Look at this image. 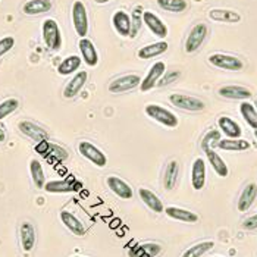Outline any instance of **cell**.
Here are the masks:
<instances>
[{
    "label": "cell",
    "mask_w": 257,
    "mask_h": 257,
    "mask_svg": "<svg viewBox=\"0 0 257 257\" xmlns=\"http://www.w3.org/2000/svg\"><path fill=\"white\" fill-rule=\"evenodd\" d=\"M112 24L119 36L131 37V17L125 11H116L112 18Z\"/></svg>",
    "instance_id": "obj_18"
},
{
    "label": "cell",
    "mask_w": 257,
    "mask_h": 257,
    "mask_svg": "<svg viewBox=\"0 0 257 257\" xmlns=\"http://www.w3.org/2000/svg\"><path fill=\"white\" fill-rule=\"evenodd\" d=\"M160 251H162V247H160L159 244L149 242V244L140 245L139 248H136V250L131 251L130 254L133 257H156Z\"/></svg>",
    "instance_id": "obj_35"
},
{
    "label": "cell",
    "mask_w": 257,
    "mask_h": 257,
    "mask_svg": "<svg viewBox=\"0 0 257 257\" xmlns=\"http://www.w3.org/2000/svg\"><path fill=\"white\" fill-rule=\"evenodd\" d=\"M140 17H143L141 8H136L131 18V37H136L140 30Z\"/></svg>",
    "instance_id": "obj_41"
},
{
    "label": "cell",
    "mask_w": 257,
    "mask_h": 257,
    "mask_svg": "<svg viewBox=\"0 0 257 257\" xmlns=\"http://www.w3.org/2000/svg\"><path fill=\"white\" fill-rule=\"evenodd\" d=\"M219 149L226 152H245L250 149V143L244 139H225L218 143Z\"/></svg>",
    "instance_id": "obj_29"
},
{
    "label": "cell",
    "mask_w": 257,
    "mask_h": 257,
    "mask_svg": "<svg viewBox=\"0 0 257 257\" xmlns=\"http://www.w3.org/2000/svg\"><path fill=\"white\" fill-rule=\"evenodd\" d=\"M44 190L47 193H55V194H59V193H71V191H77V185L71 181V179H65V181H50V182H46L44 184Z\"/></svg>",
    "instance_id": "obj_28"
},
{
    "label": "cell",
    "mask_w": 257,
    "mask_h": 257,
    "mask_svg": "<svg viewBox=\"0 0 257 257\" xmlns=\"http://www.w3.org/2000/svg\"><path fill=\"white\" fill-rule=\"evenodd\" d=\"M165 72H166V65H165V62H156V63H153V66L149 69V72H147L146 78L141 79L140 90H141L143 93L150 91L153 87H156V85H158L159 81H160V78L163 77V74H165Z\"/></svg>",
    "instance_id": "obj_9"
},
{
    "label": "cell",
    "mask_w": 257,
    "mask_h": 257,
    "mask_svg": "<svg viewBox=\"0 0 257 257\" xmlns=\"http://www.w3.org/2000/svg\"><path fill=\"white\" fill-rule=\"evenodd\" d=\"M169 101L172 103V106L187 112H201L206 107V103L203 100L188 94H171Z\"/></svg>",
    "instance_id": "obj_4"
},
{
    "label": "cell",
    "mask_w": 257,
    "mask_h": 257,
    "mask_svg": "<svg viewBox=\"0 0 257 257\" xmlns=\"http://www.w3.org/2000/svg\"><path fill=\"white\" fill-rule=\"evenodd\" d=\"M47 155H52V156L55 158V160H58V162H63V160L68 159V152H66L63 147L58 146V144H50V146H49ZM47 155H46V156H47Z\"/></svg>",
    "instance_id": "obj_39"
},
{
    "label": "cell",
    "mask_w": 257,
    "mask_h": 257,
    "mask_svg": "<svg viewBox=\"0 0 257 257\" xmlns=\"http://www.w3.org/2000/svg\"><path fill=\"white\" fill-rule=\"evenodd\" d=\"M191 184H193V188L197 190V191L204 188V184H206V163L201 158H197L193 163Z\"/></svg>",
    "instance_id": "obj_19"
},
{
    "label": "cell",
    "mask_w": 257,
    "mask_h": 257,
    "mask_svg": "<svg viewBox=\"0 0 257 257\" xmlns=\"http://www.w3.org/2000/svg\"><path fill=\"white\" fill-rule=\"evenodd\" d=\"M218 94L223 99L247 100L253 96L251 90L242 85H223L218 90Z\"/></svg>",
    "instance_id": "obj_12"
},
{
    "label": "cell",
    "mask_w": 257,
    "mask_h": 257,
    "mask_svg": "<svg viewBox=\"0 0 257 257\" xmlns=\"http://www.w3.org/2000/svg\"><path fill=\"white\" fill-rule=\"evenodd\" d=\"M146 115L153 120H156L158 123L166 126V128H177L178 126V118L175 113H172L171 110H168L163 106L159 104H147L144 109Z\"/></svg>",
    "instance_id": "obj_1"
},
{
    "label": "cell",
    "mask_w": 257,
    "mask_h": 257,
    "mask_svg": "<svg viewBox=\"0 0 257 257\" xmlns=\"http://www.w3.org/2000/svg\"><path fill=\"white\" fill-rule=\"evenodd\" d=\"M163 212L169 218L179 220V222H184V223H196L198 220V216L194 212L187 210V209H181V207H175V206H169Z\"/></svg>",
    "instance_id": "obj_22"
},
{
    "label": "cell",
    "mask_w": 257,
    "mask_h": 257,
    "mask_svg": "<svg viewBox=\"0 0 257 257\" xmlns=\"http://www.w3.org/2000/svg\"><path fill=\"white\" fill-rule=\"evenodd\" d=\"M78 47L81 50L82 59L88 66H96L99 63V55H97V50H96L91 40L87 39V37L81 39L78 41Z\"/></svg>",
    "instance_id": "obj_15"
},
{
    "label": "cell",
    "mask_w": 257,
    "mask_h": 257,
    "mask_svg": "<svg viewBox=\"0 0 257 257\" xmlns=\"http://www.w3.org/2000/svg\"><path fill=\"white\" fill-rule=\"evenodd\" d=\"M6 140V134H5V131L2 130V126H0V143H3Z\"/></svg>",
    "instance_id": "obj_45"
},
{
    "label": "cell",
    "mask_w": 257,
    "mask_h": 257,
    "mask_svg": "<svg viewBox=\"0 0 257 257\" xmlns=\"http://www.w3.org/2000/svg\"><path fill=\"white\" fill-rule=\"evenodd\" d=\"M257 197V185L254 182H250L245 185V188L242 190L239 200H238V210L239 212H247L251 204L254 203Z\"/></svg>",
    "instance_id": "obj_20"
},
{
    "label": "cell",
    "mask_w": 257,
    "mask_h": 257,
    "mask_svg": "<svg viewBox=\"0 0 257 257\" xmlns=\"http://www.w3.org/2000/svg\"><path fill=\"white\" fill-rule=\"evenodd\" d=\"M15 46V39L12 36H6L3 39H0V58L5 56L8 52H11Z\"/></svg>",
    "instance_id": "obj_40"
},
{
    "label": "cell",
    "mask_w": 257,
    "mask_h": 257,
    "mask_svg": "<svg viewBox=\"0 0 257 257\" xmlns=\"http://www.w3.org/2000/svg\"><path fill=\"white\" fill-rule=\"evenodd\" d=\"M206 37H207V27H206V24H196L191 28L188 37L185 40V46H184L185 52L187 53L197 52L198 49H200V46L203 44V41L206 40Z\"/></svg>",
    "instance_id": "obj_8"
},
{
    "label": "cell",
    "mask_w": 257,
    "mask_h": 257,
    "mask_svg": "<svg viewBox=\"0 0 257 257\" xmlns=\"http://www.w3.org/2000/svg\"><path fill=\"white\" fill-rule=\"evenodd\" d=\"M30 174H31V179L34 182V185L41 190L44 188V184H46V177H44V171H43V166L37 159H33L30 162Z\"/></svg>",
    "instance_id": "obj_32"
},
{
    "label": "cell",
    "mask_w": 257,
    "mask_h": 257,
    "mask_svg": "<svg viewBox=\"0 0 257 257\" xmlns=\"http://www.w3.org/2000/svg\"><path fill=\"white\" fill-rule=\"evenodd\" d=\"M209 63L216 66L219 69H225V71H241L244 68L242 60L238 59L237 56H231V55H225V53H213L209 56Z\"/></svg>",
    "instance_id": "obj_6"
},
{
    "label": "cell",
    "mask_w": 257,
    "mask_h": 257,
    "mask_svg": "<svg viewBox=\"0 0 257 257\" xmlns=\"http://www.w3.org/2000/svg\"><path fill=\"white\" fill-rule=\"evenodd\" d=\"M96 3H99V5H103V3H107V2H110V0H94Z\"/></svg>",
    "instance_id": "obj_46"
},
{
    "label": "cell",
    "mask_w": 257,
    "mask_h": 257,
    "mask_svg": "<svg viewBox=\"0 0 257 257\" xmlns=\"http://www.w3.org/2000/svg\"><path fill=\"white\" fill-rule=\"evenodd\" d=\"M158 5L160 6V9L175 14L184 12L188 6L185 0H158Z\"/></svg>",
    "instance_id": "obj_36"
},
{
    "label": "cell",
    "mask_w": 257,
    "mask_h": 257,
    "mask_svg": "<svg viewBox=\"0 0 257 257\" xmlns=\"http://www.w3.org/2000/svg\"><path fill=\"white\" fill-rule=\"evenodd\" d=\"M106 184L107 187L122 200H131L134 196V191L133 188L123 181V179L118 178V177H107L106 179Z\"/></svg>",
    "instance_id": "obj_14"
},
{
    "label": "cell",
    "mask_w": 257,
    "mask_h": 257,
    "mask_svg": "<svg viewBox=\"0 0 257 257\" xmlns=\"http://www.w3.org/2000/svg\"><path fill=\"white\" fill-rule=\"evenodd\" d=\"M78 152L81 153V156H84L87 160H90L91 163H94L99 168H104L107 165L106 155L100 150L99 147L91 144L90 141H79Z\"/></svg>",
    "instance_id": "obj_5"
},
{
    "label": "cell",
    "mask_w": 257,
    "mask_h": 257,
    "mask_svg": "<svg viewBox=\"0 0 257 257\" xmlns=\"http://www.w3.org/2000/svg\"><path fill=\"white\" fill-rule=\"evenodd\" d=\"M209 18L212 21H216V22L238 24L241 21V15L231 9H212V11H209Z\"/></svg>",
    "instance_id": "obj_26"
},
{
    "label": "cell",
    "mask_w": 257,
    "mask_h": 257,
    "mask_svg": "<svg viewBox=\"0 0 257 257\" xmlns=\"http://www.w3.org/2000/svg\"><path fill=\"white\" fill-rule=\"evenodd\" d=\"M179 75H181V74H179V71H172V72H168V74L165 72V74H163V77L160 78L162 82H159V84H160V85H168V84L174 82L175 79H178Z\"/></svg>",
    "instance_id": "obj_42"
},
{
    "label": "cell",
    "mask_w": 257,
    "mask_h": 257,
    "mask_svg": "<svg viewBox=\"0 0 257 257\" xmlns=\"http://www.w3.org/2000/svg\"><path fill=\"white\" fill-rule=\"evenodd\" d=\"M213 247H215L213 241H203V242H198L196 245L190 247L188 250H185L182 257H201L204 256L207 251H210Z\"/></svg>",
    "instance_id": "obj_34"
},
{
    "label": "cell",
    "mask_w": 257,
    "mask_h": 257,
    "mask_svg": "<svg viewBox=\"0 0 257 257\" xmlns=\"http://www.w3.org/2000/svg\"><path fill=\"white\" fill-rule=\"evenodd\" d=\"M72 22H74V28L75 33L78 34V37L84 39L88 34V15H87V9L85 5L77 0L72 5Z\"/></svg>",
    "instance_id": "obj_3"
},
{
    "label": "cell",
    "mask_w": 257,
    "mask_h": 257,
    "mask_svg": "<svg viewBox=\"0 0 257 257\" xmlns=\"http://www.w3.org/2000/svg\"><path fill=\"white\" fill-rule=\"evenodd\" d=\"M242 228L247 229V231H253L257 229V215H253L250 218H247L242 222Z\"/></svg>",
    "instance_id": "obj_43"
},
{
    "label": "cell",
    "mask_w": 257,
    "mask_h": 257,
    "mask_svg": "<svg viewBox=\"0 0 257 257\" xmlns=\"http://www.w3.org/2000/svg\"><path fill=\"white\" fill-rule=\"evenodd\" d=\"M49 146H50V143L47 141V140H44V141H40L39 144L36 146V150L39 152L40 155H47V152H49Z\"/></svg>",
    "instance_id": "obj_44"
},
{
    "label": "cell",
    "mask_w": 257,
    "mask_h": 257,
    "mask_svg": "<svg viewBox=\"0 0 257 257\" xmlns=\"http://www.w3.org/2000/svg\"><path fill=\"white\" fill-rule=\"evenodd\" d=\"M139 196L140 198L143 200V203H144L152 212H155V213H162V212L165 210L162 200H160L153 191H150L149 188H140Z\"/></svg>",
    "instance_id": "obj_24"
},
{
    "label": "cell",
    "mask_w": 257,
    "mask_h": 257,
    "mask_svg": "<svg viewBox=\"0 0 257 257\" xmlns=\"http://www.w3.org/2000/svg\"><path fill=\"white\" fill-rule=\"evenodd\" d=\"M81 58L78 56H75V55H72V56H68L66 59H63L59 63V66H58V72H59V75H63V77H66V75H71V74H74V72H77L79 69V66H81Z\"/></svg>",
    "instance_id": "obj_31"
},
{
    "label": "cell",
    "mask_w": 257,
    "mask_h": 257,
    "mask_svg": "<svg viewBox=\"0 0 257 257\" xmlns=\"http://www.w3.org/2000/svg\"><path fill=\"white\" fill-rule=\"evenodd\" d=\"M60 220L72 234H75L78 237H82L85 234V228H84L82 222L75 215H72L71 212H66V210L60 212Z\"/></svg>",
    "instance_id": "obj_25"
},
{
    "label": "cell",
    "mask_w": 257,
    "mask_h": 257,
    "mask_svg": "<svg viewBox=\"0 0 257 257\" xmlns=\"http://www.w3.org/2000/svg\"><path fill=\"white\" fill-rule=\"evenodd\" d=\"M53 8L52 0H28L22 6V12L30 17H36L49 12Z\"/></svg>",
    "instance_id": "obj_17"
},
{
    "label": "cell",
    "mask_w": 257,
    "mask_h": 257,
    "mask_svg": "<svg viewBox=\"0 0 257 257\" xmlns=\"http://www.w3.org/2000/svg\"><path fill=\"white\" fill-rule=\"evenodd\" d=\"M204 153H206V156H207L209 163L212 165L213 171L218 174L219 177H222V178L228 177V174H229V169H228V166H226L225 160L220 158L218 153L213 150V149H207V150H204Z\"/></svg>",
    "instance_id": "obj_27"
},
{
    "label": "cell",
    "mask_w": 257,
    "mask_h": 257,
    "mask_svg": "<svg viewBox=\"0 0 257 257\" xmlns=\"http://www.w3.org/2000/svg\"><path fill=\"white\" fill-rule=\"evenodd\" d=\"M41 33H43L44 44L50 50H59L62 47V33H60V28L56 21L52 18L44 20L43 27H41Z\"/></svg>",
    "instance_id": "obj_2"
},
{
    "label": "cell",
    "mask_w": 257,
    "mask_h": 257,
    "mask_svg": "<svg viewBox=\"0 0 257 257\" xmlns=\"http://www.w3.org/2000/svg\"><path fill=\"white\" fill-rule=\"evenodd\" d=\"M219 130L228 137V139H241L242 130L238 125L234 119H231L229 116H220L218 119Z\"/></svg>",
    "instance_id": "obj_21"
},
{
    "label": "cell",
    "mask_w": 257,
    "mask_h": 257,
    "mask_svg": "<svg viewBox=\"0 0 257 257\" xmlns=\"http://www.w3.org/2000/svg\"><path fill=\"white\" fill-rule=\"evenodd\" d=\"M239 112L242 115L244 120L253 128V130H257V110L254 107V104L248 103V101H242L239 104Z\"/></svg>",
    "instance_id": "obj_33"
},
{
    "label": "cell",
    "mask_w": 257,
    "mask_h": 257,
    "mask_svg": "<svg viewBox=\"0 0 257 257\" xmlns=\"http://www.w3.org/2000/svg\"><path fill=\"white\" fill-rule=\"evenodd\" d=\"M20 107V100L18 99H6L0 103V120L14 113Z\"/></svg>",
    "instance_id": "obj_37"
},
{
    "label": "cell",
    "mask_w": 257,
    "mask_h": 257,
    "mask_svg": "<svg viewBox=\"0 0 257 257\" xmlns=\"http://www.w3.org/2000/svg\"><path fill=\"white\" fill-rule=\"evenodd\" d=\"M168 43L160 40L158 43H153V44H149V46H144L139 50V58L140 59H153V58H158L160 55H163L166 50H168Z\"/></svg>",
    "instance_id": "obj_23"
},
{
    "label": "cell",
    "mask_w": 257,
    "mask_h": 257,
    "mask_svg": "<svg viewBox=\"0 0 257 257\" xmlns=\"http://www.w3.org/2000/svg\"><path fill=\"white\" fill-rule=\"evenodd\" d=\"M21 244L24 251H31L36 245V229L31 222H22L20 226Z\"/></svg>",
    "instance_id": "obj_16"
},
{
    "label": "cell",
    "mask_w": 257,
    "mask_h": 257,
    "mask_svg": "<svg viewBox=\"0 0 257 257\" xmlns=\"http://www.w3.org/2000/svg\"><path fill=\"white\" fill-rule=\"evenodd\" d=\"M18 130L25 137L34 140L37 143L44 141L49 137V134H47V131L44 128H41L40 125H37L36 122H31V120H21L18 123Z\"/></svg>",
    "instance_id": "obj_11"
},
{
    "label": "cell",
    "mask_w": 257,
    "mask_h": 257,
    "mask_svg": "<svg viewBox=\"0 0 257 257\" xmlns=\"http://www.w3.org/2000/svg\"><path fill=\"white\" fill-rule=\"evenodd\" d=\"M179 174V165L177 160H171L165 169V175H163V187L166 190H172L177 184Z\"/></svg>",
    "instance_id": "obj_30"
},
{
    "label": "cell",
    "mask_w": 257,
    "mask_h": 257,
    "mask_svg": "<svg viewBox=\"0 0 257 257\" xmlns=\"http://www.w3.org/2000/svg\"><path fill=\"white\" fill-rule=\"evenodd\" d=\"M87 79H88L87 71H78V72L71 78V81L66 84V87H65V90H63V97H65V99H72V97H75L79 91L82 90V87L85 85Z\"/></svg>",
    "instance_id": "obj_13"
},
{
    "label": "cell",
    "mask_w": 257,
    "mask_h": 257,
    "mask_svg": "<svg viewBox=\"0 0 257 257\" xmlns=\"http://www.w3.org/2000/svg\"><path fill=\"white\" fill-rule=\"evenodd\" d=\"M141 84V78L136 74H128V75H122L119 78L113 79L110 84H109V91L113 93V94H120V93H126V91H131L134 88L140 87Z\"/></svg>",
    "instance_id": "obj_7"
},
{
    "label": "cell",
    "mask_w": 257,
    "mask_h": 257,
    "mask_svg": "<svg viewBox=\"0 0 257 257\" xmlns=\"http://www.w3.org/2000/svg\"><path fill=\"white\" fill-rule=\"evenodd\" d=\"M143 24L149 28V31L153 33V36H156L159 39H165L168 36V27L152 11H144L143 12Z\"/></svg>",
    "instance_id": "obj_10"
},
{
    "label": "cell",
    "mask_w": 257,
    "mask_h": 257,
    "mask_svg": "<svg viewBox=\"0 0 257 257\" xmlns=\"http://www.w3.org/2000/svg\"><path fill=\"white\" fill-rule=\"evenodd\" d=\"M74 257H82V256H74Z\"/></svg>",
    "instance_id": "obj_48"
},
{
    "label": "cell",
    "mask_w": 257,
    "mask_h": 257,
    "mask_svg": "<svg viewBox=\"0 0 257 257\" xmlns=\"http://www.w3.org/2000/svg\"><path fill=\"white\" fill-rule=\"evenodd\" d=\"M254 137L257 139V130H254Z\"/></svg>",
    "instance_id": "obj_47"
},
{
    "label": "cell",
    "mask_w": 257,
    "mask_h": 257,
    "mask_svg": "<svg viewBox=\"0 0 257 257\" xmlns=\"http://www.w3.org/2000/svg\"><path fill=\"white\" fill-rule=\"evenodd\" d=\"M219 141H220V133H219L218 130H212V131H209L203 140H201V149L203 150H207V149H212V146L216 143L218 144Z\"/></svg>",
    "instance_id": "obj_38"
}]
</instances>
